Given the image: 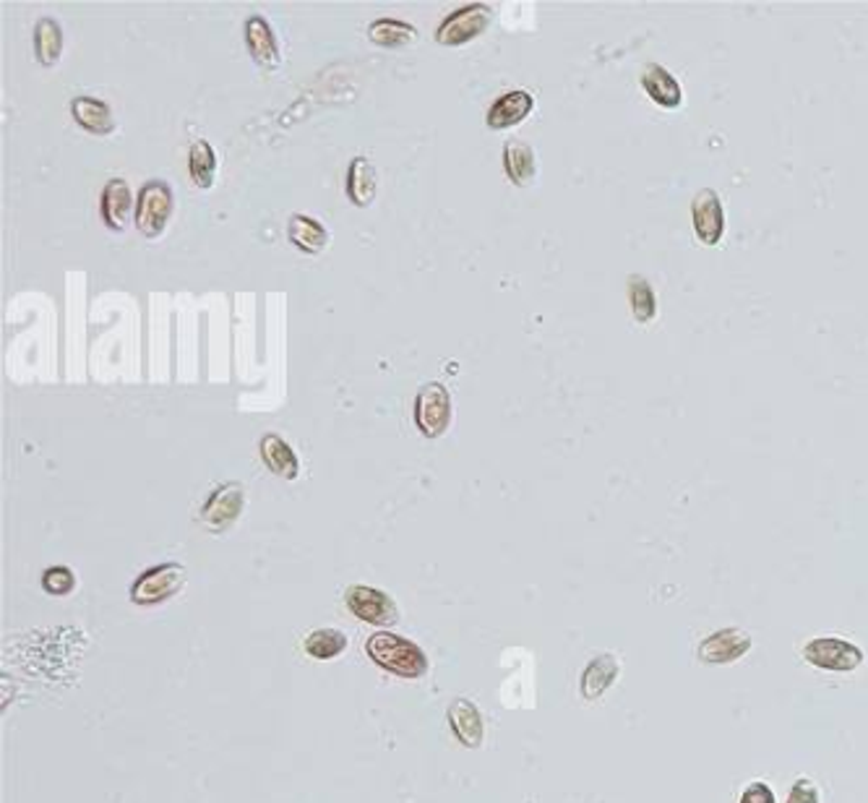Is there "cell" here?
Instances as JSON below:
<instances>
[{
    "label": "cell",
    "mask_w": 868,
    "mask_h": 803,
    "mask_svg": "<svg viewBox=\"0 0 868 803\" xmlns=\"http://www.w3.org/2000/svg\"><path fill=\"white\" fill-rule=\"evenodd\" d=\"M365 653L373 663L386 674L407 678V681H418V678L429 676L431 660L423 653V647L416 644L407 637L392 634V631H376L365 640Z\"/></svg>",
    "instance_id": "6da1fadb"
},
{
    "label": "cell",
    "mask_w": 868,
    "mask_h": 803,
    "mask_svg": "<svg viewBox=\"0 0 868 803\" xmlns=\"http://www.w3.org/2000/svg\"><path fill=\"white\" fill-rule=\"evenodd\" d=\"M173 190L164 181H147L136 196V230L144 238H160L173 217Z\"/></svg>",
    "instance_id": "7a4b0ae2"
},
{
    "label": "cell",
    "mask_w": 868,
    "mask_h": 803,
    "mask_svg": "<svg viewBox=\"0 0 868 803\" xmlns=\"http://www.w3.org/2000/svg\"><path fill=\"white\" fill-rule=\"evenodd\" d=\"M188 571L186 566L177 561H168L154 566V569L144 571L131 588V601L136 605H157L175 597L177 592L186 588Z\"/></svg>",
    "instance_id": "3957f363"
},
{
    "label": "cell",
    "mask_w": 868,
    "mask_h": 803,
    "mask_svg": "<svg viewBox=\"0 0 868 803\" xmlns=\"http://www.w3.org/2000/svg\"><path fill=\"white\" fill-rule=\"evenodd\" d=\"M804 660L819 670L832 674H851L864 666L866 655L858 644L843 640V637H817L804 647Z\"/></svg>",
    "instance_id": "277c9868"
},
{
    "label": "cell",
    "mask_w": 868,
    "mask_h": 803,
    "mask_svg": "<svg viewBox=\"0 0 868 803\" xmlns=\"http://www.w3.org/2000/svg\"><path fill=\"white\" fill-rule=\"evenodd\" d=\"M345 603L355 618H360V621L365 623H373V627L389 629L399 621V608L397 603H394V597L376 588L352 584V588H347L345 592Z\"/></svg>",
    "instance_id": "5b68a950"
},
{
    "label": "cell",
    "mask_w": 868,
    "mask_h": 803,
    "mask_svg": "<svg viewBox=\"0 0 868 803\" xmlns=\"http://www.w3.org/2000/svg\"><path fill=\"white\" fill-rule=\"evenodd\" d=\"M243 506H246V491H243L240 483H225L220 485L209 502L203 504L201 509V528L212 535H222L238 522V517L243 515Z\"/></svg>",
    "instance_id": "8992f818"
},
{
    "label": "cell",
    "mask_w": 868,
    "mask_h": 803,
    "mask_svg": "<svg viewBox=\"0 0 868 803\" xmlns=\"http://www.w3.org/2000/svg\"><path fill=\"white\" fill-rule=\"evenodd\" d=\"M493 9L485 3H470L464 9L454 11L451 16L444 18V24L438 26L436 39L438 45H446V48H457V45L470 42L483 35L485 29L491 26Z\"/></svg>",
    "instance_id": "52a82bcc"
},
{
    "label": "cell",
    "mask_w": 868,
    "mask_h": 803,
    "mask_svg": "<svg viewBox=\"0 0 868 803\" xmlns=\"http://www.w3.org/2000/svg\"><path fill=\"white\" fill-rule=\"evenodd\" d=\"M416 423L420 433L429 438H438L449 431L451 423V397L449 390L441 384H425L416 399Z\"/></svg>",
    "instance_id": "ba28073f"
},
{
    "label": "cell",
    "mask_w": 868,
    "mask_h": 803,
    "mask_svg": "<svg viewBox=\"0 0 868 803\" xmlns=\"http://www.w3.org/2000/svg\"><path fill=\"white\" fill-rule=\"evenodd\" d=\"M752 644H754L752 637H748L746 631L728 627L712 631V634L699 644L696 655H699V660L707 663V666H730V663H739L741 657H746Z\"/></svg>",
    "instance_id": "9c48e42d"
},
{
    "label": "cell",
    "mask_w": 868,
    "mask_h": 803,
    "mask_svg": "<svg viewBox=\"0 0 868 803\" xmlns=\"http://www.w3.org/2000/svg\"><path fill=\"white\" fill-rule=\"evenodd\" d=\"M692 220L694 233L705 246H718L726 235V212H722V199L718 190L702 188L692 201Z\"/></svg>",
    "instance_id": "30bf717a"
},
{
    "label": "cell",
    "mask_w": 868,
    "mask_h": 803,
    "mask_svg": "<svg viewBox=\"0 0 868 803\" xmlns=\"http://www.w3.org/2000/svg\"><path fill=\"white\" fill-rule=\"evenodd\" d=\"M446 717H449L451 733L457 736V741L462 743L464 749L483 746L485 720H483V713H480V707L475 702L459 696V700H454L449 704V713H446Z\"/></svg>",
    "instance_id": "8fae6325"
},
{
    "label": "cell",
    "mask_w": 868,
    "mask_h": 803,
    "mask_svg": "<svg viewBox=\"0 0 868 803\" xmlns=\"http://www.w3.org/2000/svg\"><path fill=\"white\" fill-rule=\"evenodd\" d=\"M136 217L134 190L123 177H113L102 190V220L115 233H123L128 222Z\"/></svg>",
    "instance_id": "7c38bea8"
},
{
    "label": "cell",
    "mask_w": 868,
    "mask_h": 803,
    "mask_svg": "<svg viewBox=\"0 0 868 803\" xmlns=\"http://www.w3.org/2000/svg\"><path fill=\"white\" fill-rule=\"evenodd\" d=\"M621 676V663H618L616 655L603 653L595 655L587 663V668L582 670V678H579V691H582V700L597 702L600 696L608 691Z\"/></svg>",
    "instance_id": "4fadbf2b"
},
{
    "label": "cell",
    "mask_w": 868,
    "mask_h": 803,
    "mask_svg": "<svg viewBox=\"0 0 868 803\" xmlns=\"http://www.w3.org/2000/svg\"><path fill=\"white\" fill-rule=\"evenodd\" d=\"M642 87L649 95V100L666 110H675L683 104V89L666 65L660 63H647L642 71Z\"/></svg>",
    "instance_id": "5bb4252c"
},
{
    "label": "cell",
    "mask_w": 868,
    "mask_h": 803,
    "mask_svg": "<svg viewBox=\"0 0 868 803\" xmlns=\"http://www.w3.org/2000/svg\"><path fill=\"white\" fill-rule=\"evenodd\" d=\"M246 42H248V50H251L253 61L259 63L261 69H277V65L282 63L277 37H274L272 26H269L264 16H248Z\"/></svg>",
    "instance_id": "9a60e30c"
},
{
    "label": "cell",
    "mask_w": 868,
    "mask_h": 803,
    "mask_svg": "<svg viewBox=\"0 0 868 803\" xmlns=\"http://www.w3.org/2000/svg\"><path fill=\"white\" fill-rule=\"evenodd\" d=\"M532 110H535V97H532L530 91H509V95L498 97V100L493 102L485 121H488V128L504 131L522 123Z\"/></svg>",
    "instance_id": "2e32d148"
},
{
    "label": "cell",
    "mask_w": 868,
    "mask_h": 803,
    "mask_svg": "<svg viewBox=\"0 0 868 803\" xmlns=\"http://www.w3.org/2000/svg\"><path fill=\"white\" fill-rule=\"evenodd\" d=\"M504 170L509 175V181L514 186L524 188L535 181L537 175V162H535V149L530 144L519 141V138H511L506 141L504 147Z\"/></svg>",
    "instance_id": "e0dca14e"
},
{
    "label": "cell",
    "mask_w": 868,
    "mask_h": 803,
    "mask_svg": "<svg viewBox=\"0 0 868 803\" xmlns=\"http://www.w3.org/2000/svg\"><path fill=\"white\" fill-rule=\"evenodd\" d=\"M71 113H74L78 126L87 128L95 136H110L117 126L108 104L95 100V97H76L71 102Z\"/></svg>",
    "instance_id": "ac0fdd59"
},
{
    "label": "cell",
    "mask_w": 868,
    "mask_h": 803,
    "mask_svg": "<svg viewBox=\"0 0 868 803\" xmlns=\"http://www.w3.org/2000/svg\"><path fill=\"white\" fill-rule=\"evenodd\" d=\"M261 459H264V465L274 472V475L285 480H295L300 475V462L298 457H295L293 446H289L282 436H277V433H266V436L261 438Z\"/></svg>",
    "instance_id": "d6986e66"
},
{
    "label": "cell",
    "mask_w": 868,
    "mask_h": 803,
    "mask_svg": "<svg viewBox=\"0 0 868 803\" xmlns=\"http://www.w3.org/2000/svg\"><path fill=\"white\" fill-rule=\"evenodd\" d=\"M347 196L355 207H371L373 196H376V170L365 157H355L350 162V173H347Z\"/></svg>",
    "instance_id": "ffe728a7"
},
{
    "label": "cell",
    "mask_w": 868,
    "mask_h": 803,
    "mask_svg": "<svg viewBox=\"0 0 868 803\" xmlns=\"http://www.w3.org/2000/svg\"><path fill=\"white\" fill-rule=\"evenodd\" d=\"M287 235H289V240H293L295 246L306 254H321L328 243V233L324 230V225H321L319 220H313V217H306V214L289 217Z\"/></svg>",
    "instance_id": "44dd1931"
},
{
    "label": "cell",
    "mask_w": 868,
    "mask_h": 803,
    "mask_svg": "<svg viewBox=\"0 0 868 803\" xmlns=\"http://www.w3.org/2000/svg\"><path fill=\"white\" fill-rule=\"evenodd\" d=\"M347 644H350V640H347L345 631L324 627V629H313L311 634L302 640V650H306V655L313 657V660H334V657L345 653Z\"/></svg>",
    "instance_id": "7402d4cb"
},
{
    "label": "cell",
    "mask_w": 868,
    "mask_h": 803,
    "mask_svg": "<svg viewBox=\"0 0 868 803\" xmlns=\"http://www.w3.org/2000/svg\"><path fill=\"white\" fill-rule=\"evenodd\" d=\"M368 37L381 48H407L418 39V29L412 24L399 22V18H379L368 26Z\"/></svg>",
    "instance_id": "603a6c76"
},
{
    "label": "cell",
    "mask_w": 868,
    "mask_h": 803,
    "mask_svg": "<svg viewBox=\"0 0 868 803\" xmlns=\"http://www.w3.org/2000/svg\"><path fill=\"white\" fill-rule=\"evenodd\" d=\"M188 168H190V181H194L196 188H212L214 186L216 157H214L212 144H209L207 138H196V141L190 144Z\"/></svg>",
    "instance_id": "cb8c5ba5"
},
{
    "label": "cell",
    "mask_w": 868,
    "mask_h": 803,
    "mask_svg": "<svg viewBox=\"0 0 868 803\" xmlns=\"http://www.w3.org/2000/svg\"><path fill=\"white\" fill-rule=\"evenodd\" d=\"M61 50H63V35L61 26L52 18H39L37 29H35V52L42 65H55L61 61Z\"/></svg>",
    "instance_id": "d4e9b609"
},
{
    "label": "cell",
    "mask_w": 868,
    "mask_h": 803,
    "mask_svg": "<svg viewBox=\"0 0 868 803\" xmlns=\"http://www.w3.org/2000/svg\"><path fill=\"white\" fill-rule=\"evenodd\" d=\"M629 302H631V313L640 324H649V321L657 316V298L655 289L644 280L642 274H631L629 276Z\"/></svg>",
    "instance_id": "484cf974"
},
{
    "label": "cell",
    "mask_w": 868,
    "mask_h": 803,
    "mask_svg": "<svg viewBox=\"0 0 868 803\" xmlns=\"http://www.w3.org/2000/svg\"><path fill=\"white\" fill-rule=\"evenodd\" d=\"M42 590L52 597H65L76 590V575L69 566H52L42 575Z\"/></svg>",
    "instance_id": "4316f807"
},
{
    "label": "cell",
    "mask_w": 868,
    "mask_h": 803,
    "mask_svg": "<svg viewBox=\"0 0 868 803\" xmlns=\"http://www.w3.org/2000/svg\"><path fill=\"white\" fill-rule=\"evenodd\" d=\"M785 803H821L817 782L808 780V778H798V780L793 782V788H791V793H788Z\"/></svg>",
    "instance_id": "83f0119b"
},
{
    "label": "cell",
    "mask_w": 868,
    "mask_h": 803,
    "mask_svg": "<svg viewBox=\"0 0 868 803\" xmlns=\"http://www.w3.org/2000/svg\"><path fill=\"white\" fill-rule=\"evenodd\" d=\"M739 803H778V799H774V791L765 780H754L743 788Z\"/></svg>",
    "instance_id": "f1b7e54d"
}]
</instances>
